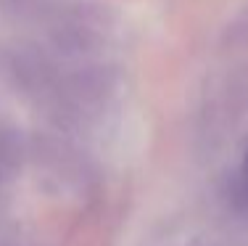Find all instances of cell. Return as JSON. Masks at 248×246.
<instances>
[{
  "mask_svg": "<svg viewBox=\"0 0 248 246\" xmlns=\"http://www.w3.org/2000/svg\"><path fill=\"white\" fill-rule=\"evenodd\" d=\"M238 204H240V209H246V212H248V154L243 159L240 178H238Z\"/></svg>",
  "mask_w": 248,
  "mask_h": 246,
  "instance_id": "7a4b0ae2",
  "label": "cell"
},
{
  "mask_svg": "<svg viewBox=\"0 0 248 246\" xmlns=\"http://www.w3.org/2000/svg\"><path fill=\"white\" fill-rule=\"evenodd\" d=\"M111 16L98 5H74L50 21L48 40L63 56H90L100 50L108 40Z\"/></svg>",
  "mask_w": 248,
  "mask_h": 246,
  "instance_id": "6da1fadb",
  "label": "cell"
},
{
  "mask_svg": "<svg viewBox=\"0 0 248 246\" xmlns=\"http://www.w3.org/2000/svg\"><path fill=\"white\" fill-rule=\"evenodd\" d=\"M14 11H34V8H45L53 0H5Z\"/></svg>",
  "mask_w": 248,
  "mask_h": 246,
  "instance_id": "3957f363",
  "label": "cell"
}]
</instances>
